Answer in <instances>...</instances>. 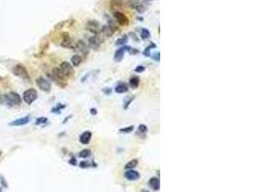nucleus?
Returning a JSON list of instances; mask_svg holds the SVG:
<instances>
[{
  "mask_svg": "<svg viewBox=\"0 0 256 192\" xmlns=\"http://www.w3.org/2000/svg\"><path fill=\"white\" fill-rule=\"evenodd\" d=\"M1 102L8 107H19L21 105L22 99L18 93L15 91H11L9 93L1 96Z\"/></svg>",
  "mask_w": 256,
  "mask_h": 192,
  "instance_id": "nucleus-1",
  "label": "nucleus"
},
{
  "mask_svg": "<svg viewBox=\"0 0 256 192\" xmlns=\"http://www.w3.org/2000/svg\"><path fill=\"white\" fill-rule=\"evenodd\" d=\"M12 71H13V73H14V75L21 78L22 80H24L26 82H30V76H29L27 69H26L25 67H23L22 64H16L15 67H13Z\"/></svg>",
  "mask_w": 256,
  "mask_h": 192,
  "instance_id": "nucleus-2",
  "label": "nucleus"
},
{
  "mask_svg": "<svg viewBox=\"0 0 256 192\" xmlns=\"http://www.w3.org/2000/svg\"><path fill=\"white\" fill-rule=\"evenodd\" d=\"M38 99V91L35 88H29L23 92V101L26 104L31 105Z\"/></svg>",
  "mask_w": 256,
  "mask_h": 192,
  "instance_id": "nucleus-3",
  "label": "nucleus"
},
{
  "mask_svg": "<svg viewBox=\"0 0 256 192\" xmlns=\"http://www.w3.org/2000/svg\"><path fill=\"white\" fill-rule=\"evenodd\" d=\"M103 41H104V39H103V35L102 34L95 35V36H93V37L89 38V39H88V45H89L90 48L94 49V50H98V49L100 48Z\"/></svg>",
  "mask_w": 256,
  "mask_h": 192,
  "instance_id": "nucleus-4",
  "label": "nucleus"
},
{
  "mask_svg": "<svg viewBox=\"0 0 256 192\" xmlns=\"http://www.w3.org/2000/svg\"><path fill=\"white\" fill-rule=\"evenodd\" d=\"M59 69H60V71L61 72V74L63 75L65 78L71 77V76L73 75V73H74L73 67H72V65L68 62H61V65H60V67H59Z\"/></svg>",
  "mask_w": 256,
  "mask_h": 192,
  "instance_id": "nucleus-5",
  "label": "nucleus"
},
{
  "mask_svg": "<svg viewBox=\"0 0 256 192\" xmlns=\"http://www.w3.org/2000/svg\"><path fill=\"white\" fill-rule=\"evenodd\" d=\"M86 30H88L89 32L93 33L95 35H98L101 33L102 26L100 25V23L96 20H89L86 23Z\"/></svg>",
  "mask_w": 256,
  "mask_h": 192,
  "instance_id": "nucleus-6",
  "label": "nucleus"
},
{
  "mask_svg": "<svg viewBox=\"0 0 256 192\" xmlns=\"http://www.w3.org/2000/svg\"><path fill=\"white\" fill-rule=\"evenodd\" d=\"M37 85L38 87L43 91L49 92L51 90V83L49 82L47 79H45L43 77H39L37 79Z\"/></svg>",
  "mask_w": 256,
  "mask_h": 192,
  "instance_id": "nucleus-7",
  "label": "nucleus"
},
{
  "mask_svg": "<svg viewBox=\"0 0 256 192\" xmlns=\"http://www.w3.org/2000/svg\"><path fill=\"white\" fill-rule=\"evenodd\" d=\"M113 16H114V18L116 19V21L118 22V24H120V25H122V26L129 25V23H130L129 18H128V16L125 15L123 13H121V12H115L113 14Z\"/></svg>",
  "mask_w": 256,
  "mask_h": 192,
  "instance_id": "nucleus-8",
  "label": "nucleus"
},
{
  "mask_svg": "<svg viewBox=\"0 0 256 192\" xmlns=\"http://www.w3.org/2000/svg\"><path fill=\"white\" fill-rule=\"evenodd\" d=\"M129 50H130V46H125V47L119 48L118 50H116L115 54H114V61L116 62H121L124 59L125 51H129Z\"/></svg>",
  "mask_w": 256,
  "mask_h": 192,
  "instance_id": "nucleus-9",
  "label": "nucleus"
},
{
  "mask_svg": "<svg viewBox=\"0 0 256 192\" xmlns=\"http://www.w3.org/2000/svg\"><path fill=\"white\" fill-rule=\"evenodd\" d=\"M29 122H30V116H29V115H26V116L17 118V119H15V120L12 121L11 123H10V125L17 127V126H23V125L28 124Z\"/></svg>",
  "mask_w": 256,
  "mask_h": 192,
  "instance_id": "nucleus-10",
  "label": "nucleus"
},
{
  "mask_svg": "<svg viewBox=\"0 0 256 192\" xmlns=\"http://www.w3.org/2000/svg\"><path fill=\"white\" fill-rule=\"evenodd\" d=\"M124 176H125V178H126V179H128L129 181H136V180H138V179H139L140 175H139L138 172L135 171V170L129 169L128 171L125 172Z\"/></svg>",
  "mask_w": 256,
  "mask_h": 192,
  "instance_id": "nucleus-11",
  "label": "nucleus"
},
{
  "mask_svg": "<svg viewBox=\"0 0 256 192\" xmlns=\"http://www.w3.org/2000/svg\"><path fill=\"white\" fill-rule=\"evenodd\" d=\"M91 137H92V133H91L90 131H85L80 135V138H79V139H80V142L82 144L85 145V144L89 143Z\"/></svg>",
  "mask_w": 256,
  "mask_h": 192,
  "instance_id": "nucleus-12",
  "label": "nucleus"
},
{
  "mask_svg": "<svg viewBox=\"0 0 256 192\" xmlns=\"http://www.w3.org/2000/svg\"><path fill=\"white\" fill-rule=\"evenodd\" d=\"M76 51H79L81 53V54H83V55H86V54H88V48H87V45H86V43H85L84 41H79L78 42H77V45H76Z\"/></svg>",
  "mask_w": 256,
  "mask_h": 192,
  "instance_id": "nucleus-13",
  "label": "nucleus"
},
{
  "mask_svg": "<svg viewBox=\"0 0 256 192\" xmlns=\"http://www.w3.org/2000/svg\"><path fill=\"white\" fill-rule=\"evenodd\" d=\"M61 46L66 48H73V45H72V41L69 37V35L67 33H64L62 34V41H61Z\"/></svg>",
  "mask_w": 256,
  "mask_h": 192,
  "instance_id": "nucleus-14",
  "label": "nucleus"
},
{
  "mask_svg": "<svg viewBox=\"0 0 256 192\" xmlns=\"http://www.w3.org/2000/svg\"><path fill=\"white\" fill-rule=\"evenodd\" d=\"M115 32V29L113 28V26H110V25H105L102 27L101 33L100 34L105 35L106 37H111L113 35V33Z\"/></svg>",
  "mask_w": 256,
  "mask_h": 192,
  "instance_id": "nucleus-15",
  "label": "nucleus"
},
{
  "mask_svg": "<svg viewBox=\"0 0 256 192\" xmlns=\"http://www.w3.org/2000/svg\"><path fill=\"white\" fill-rule=\"evenodd\" d=\"M149 184H150V186L152 187L153 190H158L159 187H160L159 179L158 178H156V177L151 178L150 181H149Z\"/></svg>",
  "mask_w": 256,
  "mask_h": 192,
  "instance_id": "nucleus-16",
  "label": "nucleus"
},
{
  "mask_svg": "<svg viewBox=\"0 0 256 192\" xmlns=\"http://www.w3.org/2000/svg\"><path fill=\"white\" fill-rule=\"evenodd\" d=\"M139 84H140V79L138 76H132L130 79V87L135 89L139 87Z\"/></svg>",
  "mask_w": 256,
  "mask_h": 192,
  "instance_id": "nucleus-17",
  "label": "nucleus"
},
{
  "mask_svg": "<svg viewBox=\"0 0 256 192\" xmlns=\"http://www.w3.org/2000/svg\"><path fill=\"white\" fill-rule=\"evenodd\" d=\"M115 92H117V93H125V92L128 91V85L126 84H124V83H120V84H118L116 87H115Z\"/></svg>",
  "mask_w": 256,
  "mask_h": 192,
  "instance_id": "nucleus-18",
  "label": "nucleus"
},
{
  "mask_svg": "<svg viewBox=\"0 0 256 192\" xmlns=\"http://www.w3.org/2000/svg\"><path fill=\"white\" fill-rule=\"evenodd\" d=\"M148 132V127L145 125V124H140L138 126V130H137V135H139V137H141V135H143V137H145V135L147 134Z\"/></svg>",
  "mask_w": 256,
  "mask_h": 192,
  "instance_id": "nucleus-19",
  "label": "nucleus"
},
{
  "mask_svg": "<svg viewBox=\"0 0 256 192\" xmlns=\"http://www.w3.org/2000/svg\"><path fill=\"white\" fill-rule=\"evenodd\" d=\"M71 62L74 67H79L82 62V57L80 55H74L71 58Z\"/></svg>",
  "mask_w": 256,
  "mask_h": 192,
  "instance_id": "nucleus-20",
  "label": "nucleus"
},
{
  "mask_svg": "<svg viewBox=\"0 0 256 192\" xmlns=\"http://www.w3.org/2000/svg\"><path fill=\"white\" fill-rule=\"evenodd\" d=\"M90 155H91V151L89 149H84V150H82L80 153H79V157L82 158H87L90 157Z\"/></svg>",
  "mask_w": 256,
  "mask_h": 192,
  "instance_id": "nucleus-21",
  "label": "nucleus"
},
{
  "mask_svg": "<svg viewBox=\"0 0 256 192\" xmlns=\"http://www.w3.org/2000/svg\"><path fill=\"white\" fill-rule=\"evenodd\" d=\"M137 164H138V160H133L129 161L126 165H125V169H133L134 167L137 166Z\"/></svg>",
  "mask_w": 256,
  "mask_h": 192,
  "instance_id": "nucleus-22",
  "label": "nucleus"
},
{
  "mask_svg": "<svg viewBox=\"0 0 256 192\" xmlns=\"http://www.w3.org/2000/svg\"><path fill=\"white\" fill-rule=\"evenodd\" d=\"M139 3H140L139 0H129V1L127 2V4H128V6H130L132 9L135 10L137 6L139 5Z\"/></svg>",
  "mask_w": 256,
  "mask_h": 192,
  "instance_id": "nucleus-23",
  "label": "nucleus"
},
{
  "mask_svg": "<svg viewBox=\"0 0 256 192\" xmlns=\"http://www.w3.org/2000/svg\"><path fill=\"white\" fill-rule=\"evenodd\" d=\"M140 36H141V38H142L143 39H150V37H151V33H150L149 30H147V29H142V30H141Z\"/></svg>",
  "mask_w": 256,
  "mask_h": 192,
  "instance_id": "nucleus-24",
  "label": "nucleus"
},
{
  "mask_svg": "<svg viewBox=\"0 0 256 192\" xmlns=\"http://www.w3.org/2000/svg\"><path fill=\"white\" fill-rule=\"evenodd\" d=\"M135 10L139 13V14H143V13H145V11H146V7H145V5H144L142 2H140L139 5L137 6Z\"/></svg>",
  "mask_w": 256,
  "mask_h": 192,
  "instance_id": "nucleus-25",
  "label": "nucleus"
},
{
  "mask_svg": "<svg viewBox=\"0 0 256 192\" xmlns=\"http://www.w3.org/2000/svg\"><path fill=\"white\" fill-rule=\"evenodd\" d=\"M127 41H128V37H127V36H124L123 38H120V39H117L115 44L116 45H123V44L126 43Z\"/></svg>",
  "mask_w": 256,
  "mask_h": 192,
  "instance_id": "nucleus-26",
  "label": "nucleus"
},
{
  "mask_svg": "<svg viewBox=\"0 0 256 192\" xmlns=\"http://www.w3.org/2000/svg\"><path fill=\"white\" fill-rule=\"evenodd\" d=\"M111 5L120 8L123 5V0H111Z\"/></svg>",
  "mask_w": 256,
  "mask_h": 192,
  "instance_id": "nucleus-27",
  "label": "nucleus"
},
{
  "mask_svg": "<svg viewBox=\"0 0 256 192\" xmlns=\"http://www.w3.org/2000/svg\"><path fill=\"white\" fill-rule=\"evenodd\" d=\"M64 108H65V105H61V104L59 103L55 108L52 109V112H60V111L62 110V109H64Z\"/></svg>",
  "mask_w": 256,
  "mask_h": 192,
  "instance_id": "nucleus-28",
  "label": "nucleus"
},
{
  "mask_svg": "<svg viewBox=\"0 0 256 192\" xmlns=\"http://www.w3.org/2000/svg\"><path fill=\"white\" fill-rule=\"evenodd\" d=\"M133 131V126H129L128 128H123L120 130L121 133H124V134H129Z\"/></svg>",
  "mask_w": 256,
  "mask_h": 192,
  "instance_id": "nucleus-29",
  "label": "nucleus"
},
{
  "mask_svg": "<svg viewBox=\"0 0 256 192\" xmlns=\"http://www.w3.org/2000/svg\"><path fill=\"white\" fill-rule=\"evenodd\" d=\"M47 122V118L46 117H39L36 120V125H40L43 123H46Z\"/></svg>",
  "mask_w": 256,
  "mask_h": 192,
  "instance_id": "nucleus-30",
  "label": "nucleus"
},
{
  "mask_svg": "<svg viewBox=\"0 0 256 192\" xmlns=\"http://www.w3.org/2000/svg\"><path fill=\"white\" fill-rule=\"evenodd\" d=\"M152 47H153V48H155V47H156V45L153 44V43H152V45H151V46H148V47L145 49V51L143 52V54L145 55V56H147V57H149V56H150V51H151V48H152Z\"/></svg>",
  "mask_w": 256,
  "mask_h": 192,
  "instance_id": "nucleus-31",
  "label": "nucleus"
},
{
  "mask_svg": "<svg viewBox=\"0 0 256 192\" xmlns=\"http://www.w3.org/2000/svg\"><path fill=\"white\" fill-rule=\"evenodd\" d=\"M134 71L137 72V73H142L143 71H145V67H144L143 65H138V67L134 69Z\"/></svg>",
  "mask_w": 256,
  "mask_h": 192,
  "instance_id": "nucleus-32",
  "label": "nucleus"
},
{
  "mask_svg": "<svg viewBox=\"0 0 256 192\" xmlns=\"http://www.w3.org/2000/svg\"><path fill=\"white\" fill-rule=\"evenodd\" d=\"M133 99H134V96H133V97H130V98L129 99V100L127 101V102L125 101V105H124V109H125V110H126V109H128V108H129L130 104L132 103V101L133 100Z\"/></svg>",
  "mask_w": 256,
  "mask_h": 192,
  "instance_id": "nucleus-33",
  "label": "nucleus"
},
{
  "mask_svg": "<svg viewBox=\"0 0 256 192\" xmlns=\"http://www.w3.org/2000/svg\"><path fill=\"white\" fill-rule=\"evenodd\" d=\"M152 57H153V60H155V61L159 62V61H160V53H159V52L155 53V54H153V55H152Z\"/></svg>",
  "mask_w": 256,
  "mask_h": 192,
  "instance_id": "nucleus-34",
  "label": "nucleus"
},
{
  "mask_svg": "<svg viewBox=\"0 0 256 192\" xmlns=\"http://www.w3.org/2000/svg\"><path fill=\"white\" fill-rule=\"evenodd\" d=\"M80 167H82V168L89 167V163H87V161H82V163H80Z\"/></svg>",
  "mask_w": 256,
  "mask_h": 192,
  "instance_id": "nucleus-35",
  "label": "nucleus"
},
{
  "mask_svg": "<svg viewBox=\"0 0 256 192\" xmlns=\"http://www.w3.org/2000/svg\"><path fill=\"white\" fill-rule=\"evenodd\" d=\"M69 163L70 164H72V165H77V160H76V158H74V157H72L71 158H70V160H69Z\"/></svg>",
  "mask_w": 256,
  "mask_h": 192,
  "instance_id": "nucleus-36",
  "label": "nucleus"
},
{
  "mask_svg": "<svg viewBox=\"0 0 256 192\" xmlns=\"http://www.w3.org/2000/svg\"><path fill=\"white\" fill-rule=\"evenodd\" d=\"M91 114H97V110L96 109H91Z\"/></svg>",
  "mask_w": 256,
  "mask_h": 192,
  "instance_id": "nucleus-37",
  "label": "nucleus"
},
{
  "mask_svg": "<svg viewBox=\"0 0 256 192\" xmlns=\"http://www.w3.org/2000/svg\"><path fill=\"white\" fill-rule=\"evenodd\" d=\"M148 1H153V0H148Z\"/></svg>",
  "mask_w": 256,
  "mask_h": 192,
  "instance_id": "nucleus-38",
  "label": "nucleus"
},
{
  "mask_svg": "<svg viewBox=\"0 0 256 192\" xmlns=\"http://www.w3.org/2000/svg\"><path fill=\"white\" fill-rule=\"evenodd\" d=\"M0 155H1V153H0Z\"/></svg>",
  "mask_w": 256,
  "mask_h": 192,
  "instance_id": "nucleus-39",
  "label": "nucleus"
}]
</instances>
